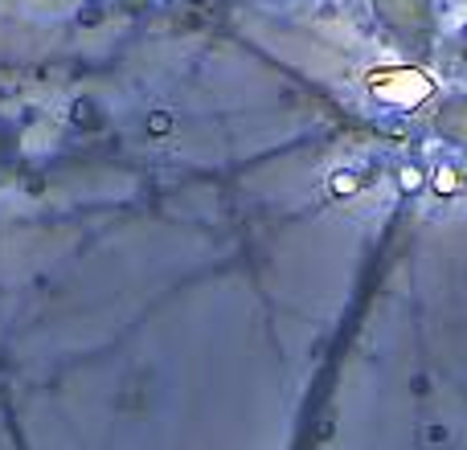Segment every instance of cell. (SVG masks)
Segmentation results:
<instances>
[{"mask_svg": "<svg viewBox=\"0 0 467 450\" xmlns=\"http://www.w3.org/2000/svg\"><path fill=\"white\" fill-rule=\"evenodd\" d=\"M148 132H152V135H168V132H173V115H168V111L148 115Z\"/></svg>", "mask_w": 467, "mask_h": 450, "instance_id": "obj_1", "label": "cell"}, {"mask_svg": "<svg viewBox=\"0 0 467 450\" xmlns=\"http://www.w3.org/2000/svg\"><path fill=\"white\" fill-rule=\"evenodd\" d=\"M332 188H336L340 197H349V192L357 188V177H349V172H344V177H332Z\"/></svg>", "mask_w": 467, "mask_h": 450, "instance_id": "obj_2", "label": "cell"}, {"mask_svg": "<svg viewBox=\"0 0 467 450\" xmlns=\"http://www.w3.org/2000/svg\"><path fill=\"white\" fill-rule=\"evenodd\" d=\"M398 180H402V188H418L422 172H414V168H402V172H398Z\"/></svg>", "mask_w": 467, "mask_h": 450, "instance_id": "obj_3", "label": "cell"}]
</instances>
